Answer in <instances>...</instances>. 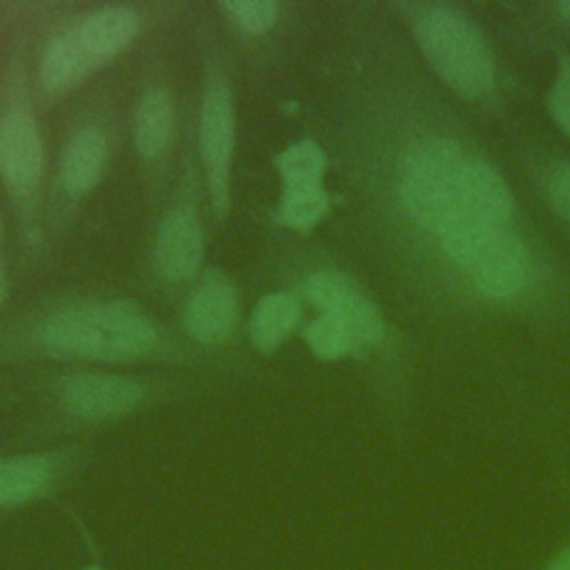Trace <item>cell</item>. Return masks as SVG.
<instances>
[{
    "mask_svg": "<svg viewBox=\"0 0 570 570\" xmlns=\"http://www.w3.org/2000/svg\"><path fill=\"white\" fill-rule=\"evenodd\" d=\"M298 321V301L289 292L263 296L249 318V338L256 350L274 352Z\"/></svg>",
    "mask_w": 570,
    "mask_h": 570,
    "instance_id": "obj_15",
    "label": "cell"
},
{
    "mask_svg": "<svg viewBox=\"0 0 570 570\" xmlns=\"http://www.w3.org/2000/svg\"><path fill=\"white\" fill-rule=\"evenodd\" d=\"M58 392L65 407L87 421L129 414L145 399V387L138 381L105 372L69 374L58 383Z\"/></svg>",
    "mask_w": 570,
    "mask_h": 570,
    "instance_id": "obj_6",
    "label": "cell"
},
{
    "mask_svg": "<svg viewBox=\"0 0 570 570\" xmlns=\"http://www.w3.org/2000/svg\"><path fill=\"white\" fill-rule=\"evenodd\" d=\"M559 11H561L563 18L570 20V2H561V4H559Z\"/></svg>",
    "mask_w": 570,
    "mask_h": 570,
    "instance_id": "obj_25",
    "label": "cell"
},
{
    "mask_svg": "<svg viewBox=\"0 0 570 570\" xmlns=\"http://www.w3.org/2000/svg\"><path fill=\"white\" fill-rule=\"evenodd\" d=\"M87 570H98V568H87Z\"/></svg>",
    "mask_w": 570,
    "mask_h": 570,
    "instance_id": "obj_26",
    "label": "cell"
},
{
    "mask_svg": "<svg viewBox=\"0 0 570 570\" xmlns=\"http://www.w3.org/2000/svg\"><path fill=\"white\" fill-rule=\"evenodd\" d=\"M7 292H9V276H7V269H4V265L0 261V307H2L4 298H7Z\"/></svg>",
    "mask_w": 570,
    "mask_h": 570,
    "instance_id": "obj_24",
    "label": "cell"
},
{
    "mask_svg": "<svg viewBox=\"0 0 570 570\" xmlns=\"http://www.w3.org/2000/svg\"><path fill=\"white\" fill-rule=\"evenodd\" d=\"M476 285L490 298L514 296L528 278V256L523 245L503 229H497L465 267Z\"/></svg>",
    "mask_w": 570,
    "mask_h": 570,
    "instance_id": "obj_9",
    "label": "cell"
},
{
    "mask_svg": "<svg viewBox=\"0 0 570 570\" xmlns=\"http://www.w3.org/2000/svg\"><path fill=\"white\" fill-rule=\"evenodd\" d=\"M327 207H330V198L323 187L283 189L278 216L285 225L307 232L327 214Z\"/></svg>",
    "mask_w": 570,
    "mask_h": 570,
    "instance_id": "obj_18",
    "label": "cell"
},
{
    "mask_svg": "<svg viewBox=\"0 0 570 570\" xmlns=\"http://www.w3.org/2000/svg\"><path fill=\"white\" fill-rule=\"evenodd\" d=\"M205 238L198 216L189 207H174L156 229V267L167 281H189L203 261Z\"/></svg>",
    "mask_w": 570,
    "mask_h": 570,
    "instance_id": "obj_10",
    "label": "cell"
},
{
    "mask_svg": "<svg viewBox=\"0 0 570 570\" xmlns=\"http://www.w3.org/2000/svg\"><path fill=\"white\" fill-rule=\"evenodd\" d=\"M140 27V18L134 9L122 4H111L91 11L82 20H78L71 29L91 58L96 67L116 58L129 42L136 38Z\"/></svg>",
    "mask_w": 570,
    "mask_h": 570,
    "instance_id": "obj_11",
    "label": "cell"
},
{
    "mask_svg": "<svg viewBox=\"0 0 570 570\" xmlns=\"http://www.w3.org/2000/svg\"><path fill=\"white\" fill-rule=\"evenodd\" d=\"M154 318L131 301H82L51 312L36 330V343L53 356L131 361L158 345Z\"/></svg>",
    "mask_w": 570,
    "mask_h": 570,
    "instance_id": "obj_1",
    "label": "cell"
},
{
    "mask_svg": "<svg viewBox=\"0 0 570 570\" xmlns=\"http://www.w3.org/2000/svg\"><path fill=\"white\" fill-rule=\"evenodd\" d=\"M176 107L163 87H149L134 111V145L145 160H158L174 136Z\"/></svg>",
    "mask_w": 570,
    "mask_h": 570,
    "instance_id": "obj_13",
    "label": "cell"
},
{
    "mask_svg": "<svg viewBox=\"0 0 570 570\" xmlns=\"http://www.w3.org/2000/svg\"><path fill=\"white\" fill-rule=\"evenodd\" d=\"M0 234H2V223H0Z\"/></svg>",
    "mask_w": 570,
    "mask_h": 570,
    "instance_id": "obj_27",
    "label": "cell"
},
{
    "mask_svg": "<svg viewBox=\"0 0 570 570\" xmlns=\"http://www.w3.org/2000/svg\"><path fill=\"white\" fill-rule=\"evenodd\" d=\"M94 69L96 65L69 27L45 45L38 62V82L47 94H65L82 82Z\"/></svg>",
    "mask_w": 570,
    "mask_h": 570,
    "instance_id": "obj_12",
    "label": "cell"
},
{
    "mask_svg": "<svg viewBox=\"0 0 570 570\" xmlns=\"http://www.w3.org/2000/svg\"><path fill=\"white\" fill-rule=\"evenodd\" d=\"M548 107L554 120L561 125V129L570 136V56L561 58L557 78L550 87Z\"/></svg>",
    "mask_w": 570,
    "mask_h": 570,
    "instance_id": "obj_21",
    "label": "cell"
},
{
    "mask_svg": "<svg viewBox=\"0 0 570 570\" xmlns=\"http://www.w3.org/2000/svg\"><path fill=\"white\" fill-rule=\"evenodd\" d=\"M325 165L327 160L323 149L312 140H298L276 158V167L283 178V189L323 187Z\"/></svg>",
    "mask_w": 570,
    "mask_h": 570,
    "instance_id": "obj_17",
    "label": "cell"
},
{
    "mask_svg": "<svg viewBox=\"0 0 570 570\" xmlns=\"http://www.w3.org/2000/svg\"><path fill=\"white\" fill-rule=\"evenodd\" d=\"M546 570H570V548L561 550L548 566Z\"/></svg>",
    "mask_w": 570,
    "mask_h": 570,
    "instance_id": "obj_23",
    "label": "cell"
},
{
    "mask_svg": "<svg viewBox=\"0 0 570 570\" xmlns=\"http://www.w3.org/2000/svg\"><path fill=\"white\" fill-rule=\"evenodd\" d=\"M234 142H236V114H234L232 89L225 76H214L207 80L203 100H200L198 147H200V158L207 174L212 207L220 218L229 212Z\"/></svg>",
    "mask_w": 570,
    "mask_h": 570,
    "instance_id": "obj_4",
    "label": "cell"
},
{
    "mask_svg": "<svg viewBox=\"0 0 570 570\" xmlns=\"http://www.w3.org/2000/svg\"><path fill=\"white\" fill-rule=\"evenodd\" d=\"M416 40L436 71L463 96H483L494 80V67L479 29L459 11L423 4L412 18Z\"/></svg>",
    "mask_w": 570,
    "mask_h": 570,
    "instance_id": "obj_2",
    "label": "cell"
},
{
    "mask_svg": "<svg viewBox=\"0 0 570 570\" xmlns=\"http://www.w3.org/2000/svg\"><path fill=\"white\" fill-rule=\"evenodd\" d=\"M305 343L316 356L330 358V361L356 352V343L350 330L336 314H330V312H321V316H316L305 327Z\"/></svg>",
    "mask_w": 570,
    "mask_h": 570,
    "instance_id": "obj_19",
    "label": "cell"
},
{
    "mask_svg": "<svg viewBox=\"0 0 570 570\" xmlns=\"http://www.w3.org/2000/svg\"><path fill=\"white\" fill-rule=\"evenodd\" d=\"M45 149L38 120L24 102L0 111V176L18 198H31L42 180Z\"/></svg>",
    "mask_w": 570,
    "mask_h": 570,
    "instance_id": "obj_5",
    "label": "cell"
},
{
    "mask_svg": "<svg viewBox=\"0 0 570 570\" xmlns=\"http://www.w3.org/2000/svg\"><path fill=\"white\" fill-rule=\"evenodd\" d=\"M238 316V294L220 269H207L185 307V330L198 343L225 341Z\"/></svg>",
    "mask_w": 570,
    "mask_h": 570,
    "instance_id": "obj_8",
    "label": "cell"
},
{
    "mask_svg": "<svg viewBox=\"0 0 570 570\" xmlns=\"http://www.w3.org/2000/svg\"><path fill=\"white\" fill-rule=\"evenodd\" d=\"M470 154L459 145L430 138L414 145L401 165V200L423 227L436 229L452 212Z\"/></svg>",
    "mask_w": 570,
    "mask_h": 570,
    "instance_id": "obj_3",
    "label": "cell"
},
{
    "mask_svg": "<svg viewBox=\"0 0 570 570\" xmlns=\"http://www.w3.org/2000/svg\"><path fill=\"white\" fill-rule=\"evenodd\" d=\"M548 196L552 207L570 223V167H561L550 176Z\"/></svg>",
    "mask_w": 570,
    "mask_h": 570,
    "instance_id": "obj_22",
    "label": "cell"
},
{
    "mask_svg": "<svg viewBox=\"0 0 570 570\" xmlns=\"http://www.w3.org/2000/svg\"><path fill=\"white\" fill-rule=\"evenodd\" d=\"M53 465L47 456L27 454L0 459V508L24 503L49 485Z\"/></svg>",
    "mask_w": 570,
    "mask_h": 570,
    "instance_id": "obj_16",
    "label": "cell"
},
{
    "mask_svg": "<svg viewBox=\"0 0 570 570\" xmlns=\"http://www.w3.org/2000/svg\"><path fill=\"white\" fill-rule=\"evenodd\" d=\"M307 298L321 309L336 314L350 330L356 352L376 345L383 336V321L376 307L341 272H314L305 283Z\"/></svg>",
    "mask_w": 570,
    "mask_h": 570,
    "instance_id": "obj_7",
    "label": "cell"
},
{
    "mask_svg": "<svg viewBox=\"0 0 570 570\" xmlns=\"http://www.w3.org/2000/svg\"><path fill=\"white\" fill-rule=\"evenodd\" d=\"M107 163V138L98 127L78 129L60 160V183L67 194L80 196L89 191L102 176Z\"/></svg>",
    "mask_w": 570,
    "mask_h": 570,
    "instance_id": "obj_14",
    "label": "cell"
},
{
    "mask_svg": "<svg viewBox=\"0 0 570 570\" xmlns=\"http://www.w3.org/2000/svg\"><path fill=\"white\" fill-rule=\"evenodd\" d=\"M229 20L247 33H265L278 18V4L272 0H229L220 4Z\"/></svg>",
    "mask_w": 570,
    "mask_h": 570,
    "instance_id": "obj_20",
    "label": "cell"
}]
</instances>
